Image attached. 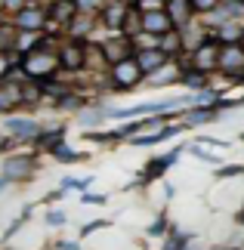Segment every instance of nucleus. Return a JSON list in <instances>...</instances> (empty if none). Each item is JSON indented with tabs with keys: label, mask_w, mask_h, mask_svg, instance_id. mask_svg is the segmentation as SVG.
I'll use <instances>...</instances> for the list:
<instances>
[{
	"label": "nucleus",
	"mask_w": 244,
	"mask_h": 250,
	"mask_svg": "<svg viewBox=\"0 0 244 250\" xmlns=\"http://www.w3.org/2000/svg\"><path fill=\"white\" fill-rule=\"evenodd\" d=\"M56 68H59V56L53 50H28L22 59V71L37 81H50L56 74Z\"/></svg>",
	"instance_id": "obj_1"
},
{
	"label": "nucleus",
	"mask_w": 244,
	"mask_h": 250,
	"mask_svg": "<svg viewBox=\"0 0 244 250\" xmlns=\"http://www.w3.org/2000/svg\"><path fill=\"white\" fill-rule=\"evenodd\" d=\"M139 78H142V68H139V62H136L133 56L124 59V62H118V65H111V81H114V86H121V90L136 86Z\"/></svg>",
	"instance_id": "obj_2"
},
{
	"label": "nucleus",
	"mask_w": 244,
	"mask_h": 250,
	"mask_svg": "<svg viewBox=\"0 0 244 250\" xmlns=\"http://www.w3.org/2000/svg\"><path fill=\"white\" fill-rule=\"evenodd\" d=\"M170 28H177L173 25V19L167 9H145L142 13V31H149V34H167Z\"/></svg>",
	"instance_id": "obj_3"
},
{
	"label": "nucleus",
	"mask_w": 244,
	"mask_h": 250,
	"mask_svg": "<svg viewBox=\"0 0 244 250\" xmlns=\"http://www.w3.org/2000/svg\"><path fill=\"white\" fill-rule=\"evenodd\" d=\"M59 68H68V71H77V68H84V62H87V50L77 41H68L59 46Z\"/></svg>",
	"instance_id": "obj_4"
},
{
	"label": "nucleus",
	"mask_w": 244,
	"mask_h": 250,
	"mask_svg": "<svg viewBox=\"0 0 244 250\" xmlns=\"http://www.w3.org/2000/svg\"><path fill=\"white\" fill-rule=\"evenodd\" d=\"M192 65L198 71H210V68H220V46L217 43H201V46H195V53H192Z\"/></svg>",
	"instance_id": "obj_5"
},
{
	"label": "nucleus",
	"mask_w": 244,
	"mask_h": 250,
	"mask_svg": "<svg viewBox=\"0 0 244 250\" xmlns=\"http://www.w3.org/2000/svg\"><path fill=\"white\" fill-rule=\"evenodd\" d=\"M46 25V13L41 6H22L16 16V28L19 31H41Z\"/></svg>",
	"instance_id": "obj_6"
},
{
	"label": "nucleus",
	"mask_w": 244,
	"mask_h": 250,
	"mask_svg": "<svg viewBox=\"0 0 244 250\" xmlns=\"http://www.w3.org/2000/svg\"><path fill=\"white\" fill-rule=\"evenodd\" d=\"M220 68L226 74L244 71V46H238V43H226V46H222V50H220Z\"/></svg>",
	"instance_id": "obj_7"
},
{
	"label": "nucleus",
	"mask_w": 244,
	"mask_h": 250,
	"mask_svg": "<svg viewBox=\"0 0 244 250\" xmlns=\"http://www.w3.org/2000/svg\"><path fill=\"white\" fill-rule=\"evenodd\" d=\"M130 50H133V41L130 37H111V41H105L102 43V56L109 59L111 65H118V62H124V59H130Z\"/></svg>",
	"instance_id": "obj_8"
},
{
	"label": "nucleus",
	"mask_w": 244,
	"mask_h": 250,
	"mask_svg": "<svg viewBox=\"0 0 244 250\" xmlns=\"http://www.w3.org/2000/svg\"><path fill=\"white\" fill-rule=\"evenodd\" d=\"M136 62H139L142 74H152V71H161V68H164V62H167V53H164L161 46H145V50H139Z\"/></svg>",
	"instance_id": "obj_9"
},
{
	"label": "nucleus",
	"mask_w": 244,
	"mask_h": 250,
	"mask_svg": "<svg viewBox=\"0 0 244 250\" xmlns=\"http://www.w3.org/2000/svg\"><path fill=\"white\" fill-rule=\"evenodd\" d=\"M127 0H109V3L102 6V22H105V28H124V19H127Z\"/></svg>",
	"instance_id": "obj_10"
},
{
	"label": "nucleus",
	"mask_w": 244,
	"mask_h": 250,
	"mask_svg": "<svg viewBox=\"0 0 244 250\" xmlns=\"http://www.w3.org/2000/svg\"><path fill=\"white\" fill-rule=\"evenodd\" d=\"M31 173H34V161L31 158L16 155V158H6V164H3V176L6 179H25V176H31Z\"/></svg>",
	"instance_id": "obj_11"
},
{
	"label": "nucleus",
	"mask_w": 244,
	"mask_h": 250,
	"mask_svg": "<svg viewBox=\"0 0 244 250\" xmlns=\"http://www.w3.org/2000/svg\"><path fill=\"white\" fill-rule=\"evenodd\" d=\"M74 16H77L74 0H53V6L46 9V19H50V22H59V25H68Z\"/></svg>",
	"instance_id": "obj_12"
},
{
	"label": "nucleus",
	"mask_w": 244,
	"mask_h": 250,
	"mask_svg": "<svg viewBox=\"0 0 244 250\" xmlns=\"http://www.w3.org/2000/svg\"><path fill=\"white\" fill-rule=\"evenodd\" d=\"M6 133L16 136V139H37L41 127H37L34 121H28V118H13V121H6Z\"/></svg>",
	"instance_id": "obj_13"
},
{
	"label": "nucleus",
	"mask_w": 244,
	"mask_h": 250,
	"mask_svg": "<svg viewBox=\"0 0 244 250\" xmlns=\"http://www.w3.org/2000/svg\"><path fill=\"white\" fill-rule=\"evenodd\" d=\"M22 105V86L19 83H0V111H13Z\"/></svg>",
	"instance_id": "obj_14"
},
{
	"label": "nucleus",
	"mask_w": 244,
	"mask_h": 250,
	"mask_svg": "<svg viewBox=\"0 0 244 250\" xmlns=\"http://www.w3.org/2000/svg\"><path fill=\"white\" fill-rule=\"evenodd\" d=\"M217 37L222 43H238L241 37H244V25H238V22H222V25H217Z\"/></svg>",
	"instance_id": "obj_15"
},
{
	"label": "nucleus",
	"mask_w": 244,
	"mask_h": 250,
	"mask_svg": "<svg viewBox=\"0 0 244 250\" xmlns=\"http://www.w3.org/2000/svg\"><path fill=\"white\" fill-rule=\"evenodd\" d=\"M167 13H170V19H173V25H185L189 22V13H192V3L189 0H170V6H167Z\"/></svg>",
	"instance_id": "obj_16"
},
{
	"label": "nucleus",
	"mask_w": 244,
	"mask_h": 250,
	"mask_svg": "<svg viewBox=\"0 0 244 250\" xmlns=\"http://www.w3.org/2000/svg\"><path fill=\"white\" fill-rule=\"evenodd\" d=\"M93 28V16L90 13H77L71 22H68V31H71V37H81Z\"/></svg>",
	"instance_id": "obj_17"
},
{
	"label": "nucleus",
	"mask_w": 244,
	"mask_h": 250,
	"mask_svg": "<svg viewBox=\"0 0 244 250\" xmlns=\"http://www.w3.org/2000/svg\"><path fill=\"white\" fill-rule=\"evenodd\" d=\"M158 46H161L167 56H177V53L182 50V37H179V31H173V28H170L167 34H161V43H158Z\"/></svg>",
	"instance_id": "obj_18"
},
{
	"label": "nucleus",
	"mask_w": 244,
	"mask_h": 250,
	"mask_svg": "<svg viewBox=\"0 0 244 250\" xmlns=\"http://www.w3.org/2000/svg\"><path fill=\"white\" fill-rule=\"evenodd\" d=\"M74 3H77V13H99V9L105 6V0H74Z\"/></svg>",
	"instance_id": "obj_19"
},
{
	"label": "nucleus",
	"mask_w": 244,
	"mask_h": 250,
	"mask_svg": "<svg viewBox=\"0 0 244 250\" xmlns=\"http://www.w3.org/2000/svg\"><path fill=\"white\" fill-rule=\"evenodd\" d=\"M192 3V13H213L222 0H189Z\"/></svg>",
	"instance_id": "obj_20"
},
{
	"label": "nucleus",
	"mask_w": 244,
	"mask_h": 250,
	"mask_svg": "<svg viewBox=\"0 0 244 250\" xmlns=\"http://www.w3.org/2000/svg\"><path fill=\"white\" fill-rule=\"evenodd\" d=\"M9 43H13V34H9L6 28H0V53L9 50Z\"/></svg>",
	"instance_id": "obj_21"
},
{
	"label": "nucleus",
	"mask_w": 244,
	"mask_h": 250,
	"mask_svg": "<svg viewBox=\"0 0 244 250\" xmlns=\"http://www.w3.org/2000/svg\"><path fill=\"white\" fill-rule=\"evenodd\" d=\"M46 223H50V226H62L65 216H62V213H50V216H46Z\"/></svg>",
	"instance_id": "obj_22"
},
{
	"label": "nucleus",
	"mask_w": 244,
	"mask_h": 250,
	"mask_svg": "<svg viewBox=\"0 0 244 250\" xmlns=\"http://www.w3.org/2000/svg\"><path fill=\"white\" fill-rule=\"evenodd\" d=\"M3 6H13V9H22V0H3Z\"/></svg>",
	"instance_id": "obj_23"
},
{
	"label": "nucleus",
	"mask_w": 244,
	"mask_h": 250,
	"mask_svg": "<svg viewBox=\"0 0 244 250\" xmlns=\"http://www.w3.org/2000/svg\"><path fill=\"white\" fill-rule=\"evenodd\" d=\"M0 6H3V0H0Z\"/></svg>",
	"instance_id": "obj_24"
},
{
	"label": "nucleus",
	"mask_w": 244,
	"mask_h": 250,
	"mask_svg": "<svg viewBox=\"0 0 244 250\" xmlns=\"http://www.w3.org/2000/svg\"><path fill=\"white\" fill-rule=\"evenodd\" d=\"M241 41H244V37H241Z\"/></svg>",
	"instance_id": "obj_25"
}]
</instances>
